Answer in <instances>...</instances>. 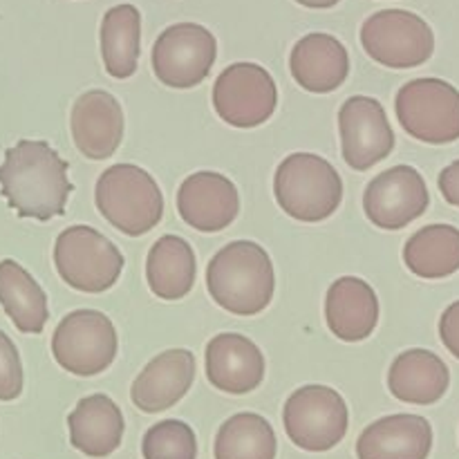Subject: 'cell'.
Here are the masks:
<instances>
[{"label":"cell","mask_w":459,"mask_h":459,"mask_svg":"<svg viewBox=\"0 0 459 459\" xmlns=\"http://www.w3.org/2000/svg\"><path fill=\"white\" fill-rule=\"evenodd\" d=\"M282 424L287 437L303 451H332L348 433V403L334 388L303 385L287 399Z\"/></svg>","instance_id":"cell-7"},{"label":"cell","mask_w":459,"mask_h":459,"mask_svg":"<svg viewBox=\"0 0 459 459\" xmlns=\"http://www.w3.org/2000/svg\"><path fill=\"white\" fill-rule=\"evenodd\" d=\"M119 339L110 318L97 309H76L56 325L52 354L63 370L76 377H94L112 366Z\"/></svg>","instance_id":"cell-9"},{"label":"cell","mask_w":459,"mask_h":459,"mask_svg":"<svg viewBox=\"0 0 459 459\" xmlns=\"http://www.w3.org/2000/svg\"><path fill=\"white\" fill-rule=\"evenodd\" d=\"M97 209L117 231L139 238L155 229L164 215V195L155 178L134 164L103 170L94 188Z\"/></svg>","instance_id":"cell-4"},{"label":"cell","mask_w":459,"mask_h":459,"mask_svg":"<svg viewBox=\"0 0 459 459\" xmlns=\"http://www.w3.org/2000/svg\"><path fill=\"white\" fill-rule=\"evenodd\" d=\"M143 459H197V439L191 426L164 420L151 426L142 442Z\"/></svg>","instance_id":"cell-28"},{"label":"cell","mask_w":459,"mask_h":459,"mask_svg":"<svg viewBox=\"0 0 459 459\" xmlns=\"http://www.w3.org/2000/svg\"><path fill=\"white\" fill-rule=\"evenodd\" d=\"M433 426L420 415H390L372 421L357 442L359 459H429Z\"/></svg>","instance_id":"cell-19"},{"label":"cell","mask_w":459,"mask_h":459,"mask_svg":"<svg viewBox=\"0 0 459 459\" xmlns=\"http://www.w3.org/2000/svg\"><path fill=\"white\" fill-rule=\"evenodd\" d=\"M339 133L343 160L350 169L368 170L390 157L394 133L385 108L377 99L357 94L339 110Z\"/></svg>","instance_id":"cell-13"},{"label":"cell","mask_w":459,"mask_h":459,"mask_svg":"<svg viewBox=\"0 0 459 459\" xmlns=\"http://www.w3.org/2000/svg\"><path fill=\"white\" fill-rule=\"evenodd\" d=\"M195 251L184 238L161 236L146 258V281L161 300H182L195 285Z\"/></svg>","instance_id":"cell-23"},{"label":"cell","mask_w":459,"mask_h":459,"mask_svg":"<svg viewBox=\"0 0 459 459\" xmlns=\"http://www.w3.org/2000/svg\"><path fill=\"white\" fill-rule=\"evenodd\" d=\"M195 381V354L184 348L157 354L134 379L130 399L142 412L155 415L182 402Z\"/></svg>","instance_id":"cell-16"},{"label":"cell","mask_w":459,"mask_h":459,"mask_svg":"<svg viewBox=\"0 0 459 459\" xmlns=\"http://www.w3.org/2000/svg\"><path fill=\"white\" fill-rule=\"evenodd\" d=\"M278 442L272 424L255 412H238L215 435V459H276Z\"/></svg>","instance_id":"cell-27"},{"label":"cell","mask_w":459,"mask_h":459,"mask_svg":"<svg viewBox=\"0 0 459 459\" xmlns=\"http://www.w3.org/2000/svg\"><path fill=\"white\" fill-rule=\"evenodd\" d=\"M429 186L412 166L399 164L377 175L363 193V211L375 227L399 231L426 213Z\"/></svg>","instance_id":"cell-12"},{"label":"cell","mask_w":459,"mask_h":459,"mask_svg":"<svg viewBox=\"0 0 459 459\" xmlns=\"http://www.w3.org/2000/svg\"><path fill=\"white\" fill-rule=\"evenodd\" d=\"M0 305L22 334H40L49 318L48 296L16 260H0Z\"/></svg>","instance_id":"cell-24"},{"label":"cell","mask_w":459,"mask_h":459,"mask_svg":"<svg viewBox=\"0 0 459 459\" xmlns=\"http://www.w3.org/2000/svg\"><path fill=\"white\" fill-rule=\"evenodd\" d=\"M394 112L402 128L420 142L442 146L459 139V90L448 81H411L397 92Z\"/></svg>","instance_id":"cell-6"},{"label":"cell","mask_w":459,"mask_h":459,"mask_svg":"<svg viewBox=\"0 0 459 459\" xmlns=\"http://www.w3.org/2000/svg\"><path fill=\"white\" fill-rule=\"evenodd\" d=\"M70 444L88 457H108L121 446L126 421L108 394H90L67 415Z\"/></svg>","instance_id":"cell-21"},{"label":"cell","mask_w":459,"mask_h":459,"mask_svg":"<svg viewBox=\"0 0 459 459\" xmlns=\"http://www.w3.org/2000/svg\"><path fill=\"white\" fill-rule=\"evenodd\" d=\"M206 290L229 314L255 316L269 307L276 290L272 258L258 242H229L206 267Z\"/></svg>","instance_id":"cell-2"},{"label":"cell","mask_w":459,"mask_h":459,"mask_svg":"<svg viewBox=\"0 0 459 459\" xmlns=\"http://www.w3.org/2000/svg\"><path fill=\"white\" fill-rule=\"evenodd\" d=\"M142 52V13L134 4H115L103 13L101 56L103 67L115 79H130L137 72Z\"/></svg>","instance_id":"cell-25"},{"label":"cell","mask_w":459,"mask_h":459,"mask_svg":"<svg viewBox=\"0 0 459 459\" xmlns=\"http://www.w3.org/2000/svg\"><path fill=\"white\" fill-rule=\"evenodd\" d=\"M54 264L63 282L85 294H103L119 281L124 255L112 240L97 229L74 224L58 233L54 245Z\"/></svg>","instance_id":"cell-5"},{"label":"cell","mask_w":459,"mask_h":459,"mask_svg":"<svg viewBox=\"0 0 459 459\" xmlns=\"http://www.w3.org/2000/svg\"><path fill=\"white\" fill-rule=\"evenodd\" d=\"M296 3L309 9H330L334 7L336 3H341V0H296Z\"/></svg>","instance_id":"cell-32"},{"label":"cell","mask_w":459,"mask_h":459,"mask_svg":"<svg viewBox=\"0 0 459 459\" xmlns=\"http://www.w3.org/2000/svg\"><path fill=\"white\" fill-rule=\"evenodd\" d=\"M361 45L372 61L393 70L424 65L435 52L429 22L406 9H384L363 22Z\"/></svg>","instance_id":"cell-8"},{"label":"cell","mask_w":459,"mask_h":459,"mask_svg":"<svg viewBox=\"0 0 459 459\" xmlns=\"http://www.w3.org/2000/svg\"><path fill=\"white\" fill-rule=\"evenodd\" d=\"M70 164L43 139H21L7 148L0 166V195L21 218L48 220L65 213L74 186L67 179Z\"/></svg>","instance_id":"cell-1"},{"label":"cell","mask_w":459,"mask_h":459,"mask_svg":"<svg viewBox=\"0 0 459 459\" xmlns=\"http://www.w3.org/2000/svg\"><path fill=\"white\" fill-rule=\"evenodd\" d=\"M206 379L229 394H247L264 379V354L242 334H218L204 354Z\"/></svg>","instance_id":"cell-17"},{"label":"cell","mask_w":459,"mask_h":459,"mask_svg":"<svg viewBox=\"0 0 459 459\" xmlns=\"http://www.w3.org/2000/svg\"><path fill=\"white\" fill-rule=\"evenodd\" d=\"M325 321L332 334L345 343L372 336L379 323V299L372 285L354 276L332 282L325 296Z\"/></svg>","instance_id":"cell-20"},{"label":"cell","mask_w":459,"mask_h":459,"mask_svg":"<svg viewBox=\"0 0 459 459\" xmlns=\"http://www.w3.org/2000/svg\"><path fill=\"white\" fill-rule=\"evenodd\" d=\"M273 195L290 218L321 222L339 211L343 202V179L325 157L294 152L276 169Z\"/></svg>","instance_id":"cell-3"},{"label":"cell","mask_w":459,"mask_h":459,"mask_svg":"<svg viewBox=\"0 0 459 459\" xmlns=\"http://www.w3.org/2000/svg\"><path fill=\"white\" fill-rule=\"evenodd\" d=\"M22 393V363L13 341L0 330V402H13Z\"/></svg>","instance_id":"cell-29"},{"label":"cell","mask_w":459,"mask_h":459,"mask_svg":"<svg viewBox=\"0 0 459 459\" xmlns=\"http://www.w3.org/2000/svg\"><path fill=\"white\" fill-rule=\"evenodd\" d=\"M439 191H442L444 200L451 206H457L459 209V160L448 164L446 169L439 173Z\"/></svg>","instance_id":"cell-31"},{"label":"cell","mask_w":459,"mask_h":459,"mask_svg":"<svg viewBox=\"0 0 459 459\" xmlns=\"http://www.w3.org/2000/svg\"><path fill=\"white\" fill-rule=\"evenodd\" d=\"M218 58V40L197 22H175L152 45V72L169 88L188 90L209 76Z\"/></svg>","instance_id":"cell-10"},{"label":"cell","mask_w":459,"mask_h":459,"mask_svg":"<svg viewBox=\"0 0 459 459\" xmlns=\"http://www.w3.org/2000/svg\"><path fill=\"white\" fill-rule=\"evenodd\" d=\"M278 88L258 63H233L215 79L213 108L233 128H255L273 115Z\"/></svg>","instance_id":"cell-11"},{"label":"cell","mask_w":459,"mask_h":459,"mask_svg":"<svg viewBox=\"0 0 459 459\" xmlns=\"http://www.w3.org/2000/svg\"><path fill=\"white\" fill-rule=\"evenodd\" d=\"M451 385L448 366L430 350H406L393 361L388 388L394 399L415 406H430L446 394Z\"/></svg>","instance_id":"cell-22"},{"label":"cell","mask_w":459,"mask_h":459,"mask_svg":"<svg viewBox=\"0 0 459 459\" xmlns=\"http://www.w3.org/2000/svg\"><path fill=\"white\" fill-rule=\"evenodd\" d=\"M290 70L296 83L307 92H334L350 74V54L336 36L312 31L291 49Z\"/></svg>","instance_id":"cell-18"},{"label":"cell","mask_w":459,"mask_h":459,"mask_svg":"<svg viewBox=\"0 0 459 459\" xmlns=\"http://www.w3.org/2000/svg\"><path fill=\"white\" fill-rule=\"evenodd\" d=\"M403 263L415 276L439 281L459 272V229L453 224H429L408 238Z\"/></svg>","instance_id":"cell-26"},{"label":"cell","mask_w":459,"mask_h":459,"mask_svg":"<svg viewBox=\"0 0 459 459\" xmlns=\"http://www.w3.org/2000/svg\"><path fill=\"white\" fill-rule=\"evenodd\" d=\"M179 218L202 233L227 229L240 213V195L227 175L200 170L188 175L178 191Z\"/></svg>","instance_id":"cell-14"},{"label":"cell","mask_w":459,"mask_h":459,"mask_svg":"<svg viewBox=\"0 0 459 459\" xmlns=\"http://www.w3.org/2000/svg\"><path fill=\"white\" fill-rule=\"evenodd\" d=\"M439 336L448 352L459 359V300L444 309L442 318H439Z\"/></svg>","instance_id":"cell-30"},{"label":"cell","mask_w":459,"mask_h":459,"mask_svg":"<svg viewBox=\"0 0 459 459\" xmlns=\"http://www.w3.org/2000/svg\"><path fill=\"white\" fill-rule=\"evenodd\" d=\"M72 139L88 160H108L124 139V110L106 90H88L72 106Z\"/></svg>","instance_id":"cell-15"}]
</instances>
